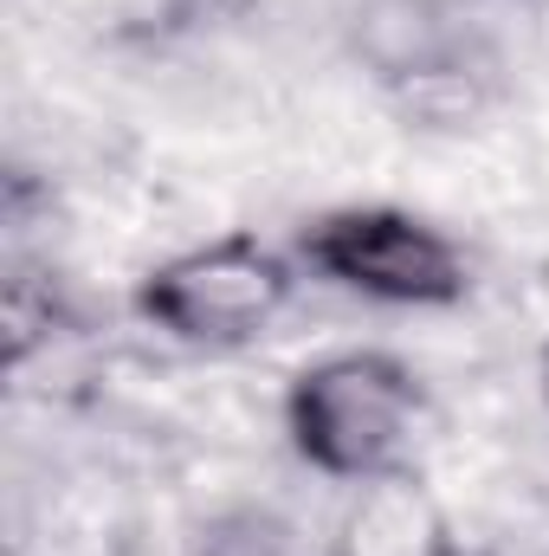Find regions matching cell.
Here are the masks:
<instances>
[{
    "mask_svg": "<svg viewBox=\"0 0 549 556\" xmlns=\"http://www.w3.org/2000/svg\"><path fill=\"white\" fill-rule=\"evenodd\" d=\"M426 420H433L426 382L395 350H330L304 363L284 389L291 453L336 485L413 472Z\"/></svg>",
    "mask_w": 549,
    "mask_h": 556,
    "instance_id": "6da1fadb",
    "label": "cell"
},
{
    "mask_svg": "<svg viewBox=\"0 0 549 556\" xmlns=\"http://www.w3.org/2000/svg\"><path fill=\"white\" fill-rule=\"evenodd\" d=\"M297 298V253L259 233H220L181 247L137 278V317L181 350H246Z\"/></svg>",
    "mask_w": 549,
    "mask_h": 556,
    "instance_id": "7a4b0ae2",
    "label": "cell"
},
{
    "mask_svg": "<svg viewBox=\"0 0 549 556\" xmlns=\"http://www.w3.org/2000/svg\"><path fill=\"white\" fill-rule=\"evenodd\" d=\"M297 266L323 285L395 304V311H452L472 298L465 247L433 227L426 214L369 201V207H330L297 227Z\"/></svg>",
    "mask_w": 549,
    "mask_h": 556,
    "instance_id": "3957f363",
    "label": "cell"
},
{
    "mask_svg": "<svg viewBox=\"0 0 549 556\" xmlns=\"http://www.w3.org/2000/svg\"><path fill=\"white\" fill-rule=\"evenodd\" d=\"M452 518L420 485V472H388L349 485V505L336 518L330 556H452Z\"/></svg>",
    "mask_w": 549,
    "mask_h": 556,
    "instance_id": "277c9868",
    "label": "cell"
},
{
    "mask_svg": "<svg viewBox=\"0 0 549 556\" xmlns=\"http://www.w3.org/2000/svg\"><path fill=\"white\" fill-rule=\"evenodd\" d=\"M382 91H388V104L408 117V130H426V137H465V130H478V124L491 117V104H498L491 72H485L465 46L433 52V59L408 65V72L382 78Z\"/></svg>",
    "mask_w": 549,
    "mask_h": 556,
    "instance_id": "5b68a950",
    "label": "cell"
},
{
    "mask_svg": "<svg viewBox=\"0 0 549 556\" xmlns=\"http://www.w3.org/2000/svg\"><path fill=\"white\" fill-rule=\"evenodd\" d=\"M59 285L52 273H26V266H13L7 278V363L20 369L39 343H52L59 337Z\"/></svg>",
    "mask_w": 549,
    "mask_h": 556,
    "instance_id": "8992f818",
    "label": "cell"
},
{
    "mask_svg": "<svg viewBox=\"0 0 549 556\" xmlns=\"http://www.w3.org/2000/svg\"><path fill=\"white\" fill-rule=\"evenodd\" d=\"M194 556H310V551L291 525H278L266 511H240V518H220Z\"/></svg>",
    "mask_w": 549,
    "mask_h": 556,
    "instance_id": "52a82bcc",
    "label": "cell"
},
{
    "mask_svg": "<svg viewBox=\"0 0 549 556\" xmlns=\"http://www.w3.org/2000/svg\"><path fill=\"white\" fill-rule=\"evenodd\" d=\"M537 389H544V408H549V343H544V363H537Z\"/></svg>",
    "mask_w": 549,
    "mask_h": 556,
    "instance_id": "ba28073f",
    "label": "cell"
},
{
    "mask_svg": "<svg viewBox=\"0 0 549 556\" xmlns=\"http://www.w3.org/2000/svg\"><path fill=\"white\" fill-rule=\"evenodd\" d=\"M452 556H478V551H465V544H459V551H452Z\"/></svg>",
    "mask_w": 549,
    "mask_h": 556,
    "instance_id": "9c48e42d",
    "label": "cell"
}]
</instances>
